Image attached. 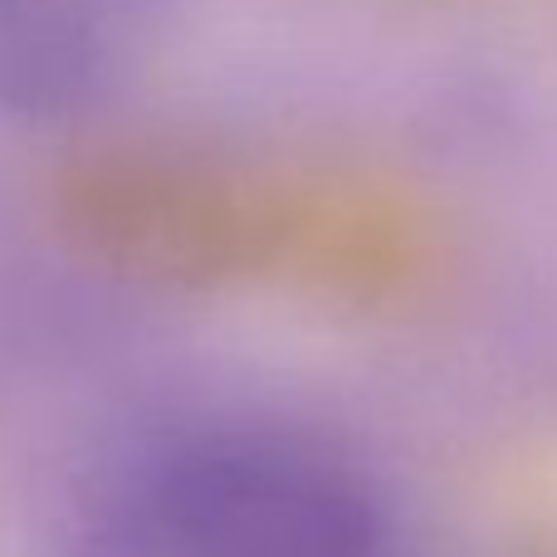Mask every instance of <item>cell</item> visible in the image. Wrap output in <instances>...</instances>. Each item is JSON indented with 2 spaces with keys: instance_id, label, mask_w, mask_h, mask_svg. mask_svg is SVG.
Here are the masks:
<instances>
[{
  "instance_id": "cell-1",
  "label": "cell",
  "mask_w": 557,
  "mask_h": 557,
  "mask_svg": "<svg viewBox=\"0 0 557 557\" xmlns=\"http://www.w3.org/2000/svg\"><path fill=\"white\" fill-rule=\"evenodd\" d=\"M69 557H411V529L343 441L274 416H211L123 455Z\"/></svg>"
},
{
  "instance_id": "cell-2",
  "label": "cell",
  "mask_w": 557,
  "mask_h": 557,
  "mask_svg": "<svg viewBox=\"0 0 557 557\" xmlns=\"http://www.w3.org/2000/svg\"><path fill=\"white\" fill-rule=\"evenodd\" d=\"M176 0H0V113L74 123L137 78Z\"/></svg>"
}]
</instances>
